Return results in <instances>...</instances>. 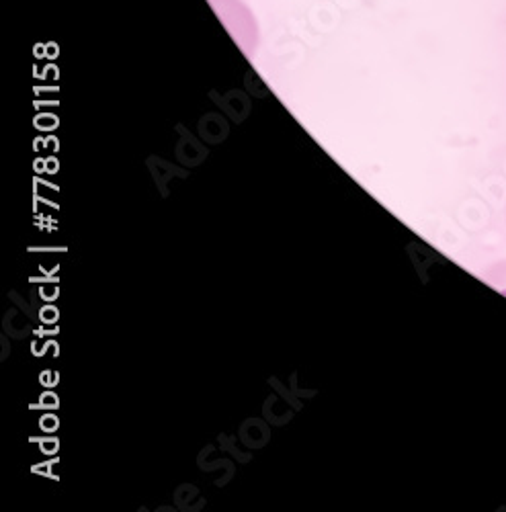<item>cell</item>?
Segmentation results:
<instances>
[{
	"label": "cell",
	"instance_id": "obj_1",
	"mask_svg": "<svg viewBox=\"0 0 506 512\" xmlns=\"http://www.w3.org/2000/svg\"><path fill=\"white\" fill-rule=\"evenodd\" d=\"M484 279H486L494 289H498L502 295H506V261L494 263V265L486 271Z\"/></svg>",
	"mask_w": 506,
	"mask_h": 512
}]
</instances>
